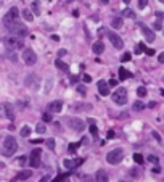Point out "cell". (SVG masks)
I'll list each match as a JSON object with an SVG mask.
<instances>
[{
    "instance_id": "6da1fadb",
    "label": "cell",
    "mask_w": 164,
    "mask_h": 182,
    "mask_svg": "<svg viewBox=\"0 0 164 182\" xmlns=\"http://www.w3.org/2000/svg\"><path fill=\"white\" fill-rule=\"evenodd\" d=\"M18 150V142L13 135H6L3 139V145H2V153L3 156H13Z\"/></svg>"
},
{
    "instance_id": "7a4b0ae2",
    "label": "cell",
    "mask_w": 164,
    "mask_h": 182,
    "mask_svg": "<svg viewBox=\"0 0 164 182\" xmlns=\"http://www.w3.org/2000/svg\"><path fill=\"white\" fill-rule=\"evenodd\" d=\"M3 44L5 47L8 48L10 52H16V50H21L24 47V42L21 37H16V36H8L3 39Z\"/></svg>"
},
{
    "instance_id": "3957f363",
    "label": "cell",
    "mask_w": 164,
    "mask_h": 182,
    "mask_svg": "<svg viewBox=\"0 0 164 182\" xmlns=\"http://www.w3.org/2000/svg\"><path fill=\"white\" fill-rule=\"evenodd\" d=\"M18 18H19V10L16 8V6H11V8L8 10V13L5 15V18H3V24H5L6 27H10V26H13V24L19 23Z\"/></svg>"
},
{
    "instance_id": "277c9868",
    "label": "cell",
    "mask_w": 164,
    "mask_h": 182,
    "mask_svg": "<svg viewBox=\"0 0 164 182\" xmlns=\"http://www.w3.org/2000/svg\"><path fill=\"white\" fill-rule=\"evenodd\" d=\"M122 158H124V150L122 148H114L106 155V160H108L110 164H118V163L122 161Z\"/></svg>"
},
{
    "instance_id": "5b68a950",
    "label": "cell",
    "mask_w": 164,
    "mask_h": 182,
    "mask_svg": "<svg viewBox=\"0 0 164 182\" xmlns=\"http://www.w3.org/2000/svg\"><path fill=\"white\" fill-rule=\"evenodd\" d=\"M6 29L10 31L11 36H16V37H26L27 36V27L23 26L21 23H16V24H13L10 27H6Z\"/></svg>"
},
{
    "instance_id": "8992f818",
    "label": "cell",
    "mask_w": 164,
    "mask_h": 182,
    "mask_svg": "<svg viewBox=\"0 0 164 182\" xmlns=\"http://www.w3.org/2000/svg\"><path fill=\"white\" fill-rule=\"evenodd\" d=\"M113 102L118 105H124L127 102V90L124 87H118L114 92H113Z\"/></svg>"
},
{
    "instance_id": "52a82bcc",
    "label": "cell",
    "mask_w": 164,
    "mask_h": 182,
    "mask_svg": "<svg viewBox=\"0 0 164 182\" xmlns=\"http://www.w3.org/2000/svg\"><path fill=\"white\" fill-rule=\"evenodd\" d=\"M23 61L26 63L27 66H32L37 63V55H35V52L32 50V48H24L23 52Z\"/></svg>"
},
{
    "instance_id": "ba28073f",
    "label": "cell",
    "mask_w": 164,
    "mask_h": 182,
    "mask_svg": "<svg viewBox=\"0 0 164 182\" xmlns=\"http://www.w3.org/2000/svg\"><path fill=\"white\" fill-rule=\"evenodd\" d=\"M40 158H42V152L40 148H35L31 152V156H29V164L32 168H39L40 166Z\"/></svg>"
},
{
    "instance_id": "9c48e42d",
    "label": "cell",
    "mask_w": 164,
    "mask_h": 182,
    "mask_svg": "<svg viewBox=\"0 0 164 182\" xmlns=\"http://www.w3.org/2000/svg\"><path fill=\"white\" fill-rule=\"evenodd\" d=\"M68 126L71 129H74V131H84V127H85V123L81 119V118H69L68 119Z\"/></svg>"
},
{
    "instance_id": "30bf717a",
    "label": "cell",
    "mask_w": 164,
    "mask_h": 182,
    "mask_svg": "<svg viewBox=\"0 0 164 182\" xmlns=\"http://www.w3.org/2000/svg\"><path fill=\"white\" fill-rule=\"evenodd\" d=\"M108 39H110V42H111V44L114 45L116 48H122V47H124V42H122V39H121V37L118 36L116 32L110 31V32H108Z\"/></svg>"
},
{
    "instance_id": "8fae6325",
    "label": "cell",
    "mask_w": 164,
    "mask_h": 182,
    "mask_svg": "<svg viewBox=\"0 0 164 182\" xmlns=\"http://www.w3.org/2000/svg\"><path fill=\"white\" fill-rule=\"evenodd\" d=\"M140 31H142V34H143V37L146 39V42H154V31L153 29H150L148 26H145V24H140Z\"/></svg>"
},
{
    "instance_id": "7c38bea8",
    "label": "cell",
    "mask_w": 164,
    "mask_h": 182,
    "mask_svg": "<svg viewBox=\"0 0 164 182\" xmlns=\"http://www.w3.org/2000/svg\"><path fill=\"white\" fill-rule=\"evenodd\" d=\"M98 92H100V95L108 97L110 95V84L106 81H98Z\"/></svg>"
},
{
    "instance_id": "4fadbf2b",
    "label": "cell",
    "mask_w": 164,
    "mask_h": 182,
    "mask_svg": "<svg viewBox=\"0 0 164 182\" xmlns=\"http://www.w3.org/2000/svg\"><path fill=\"white\" fill-rule=\"evenodd\" d=\"M63 110V102L61 100H55L48 105V111H52V113H60Z\"/></svg>"
},
{
    "instance_id": "5bb4252c",
    "label": "cell",
    "mask_w": 164,
    "mask_h": 182,
    "mask_svg": "<svg viewBox=\"0 0 164 182\" xmlns=\"http://www.w3.org/2000/svg\"><path fill=\"white\" fill-rule=\"evenodd\" d=\"M82 163H84V160H65V161H63L65 168H69V169H74V168L81 166Z\"/></svg>"
},
{
    "instance_id": "9a60e30c",
    "label": "cell",
    "mask_w": 164,
    "mask_h": 182,
    "mask_svg": "<svg viewBox=\"0 0 164 182\" xmlns=\"http://www.w3.org/2000/svg\"><path fill=\"white\" fill-rule=\"evenodd\" d=\"M5 118H6V119H10V121L15 119V113H13L11 103H5Z\"/></svg>"
},
{
    "instance_id": "2e32d148",
    "label": "cell",
    "mask_w": 164,
    "mask_h": 182,
    "mask_svg": "<svg viewBox=\"0 0 164 182\" xmlns=\"http://www.w3.org/2000/svg\"><path fill=\"white\" fill-rule=\"evenodd\" d=\"M95 182H108V174L103 169H98L95 174Z\"/></svg>"
},
{
    "instance_id": "e0dca14e",
    "label": "cell",
    "mask_w": 164,
    "mask_h": 182,
    "mask_svg": "<svg viewBox=\"0 0 164 182\" xmlns=\"http://www.w3.org/2000/svg\"><path fill=\"white\" fill-rule=\"evenodd\" d=\"M32 176V171H29V169H24V171H21L19 174H18V176L15 177V180H13V182H16V180H26V179H29Z\"/></svg>"
},
{
    "instance_id": "ac0fdd59",
    "label": "cell",
    "mask_w": 164,
    "mask_h": 182,
    "mask_svg": "<svg viewBox=\"0 0 164 182\" xmlns=\"http://www.w3.org/2000/svg\"><path fill=\"white\" fill-rule=\"evenodd\" d=\"M92 50H94L97 55H100V53H103V50H105V45H103V42L102 40H98V42H95L94 45H92Z\"/></svg>"
},
{
    "instance_id": "d6986e66",
    "label": "cell",
    "mask_w": 164,
    "mask_h": 182,
    "mask_svg": "<svg viewBox=\"0 0 164 182\" xmlns=\"http://www.w3.org/2000/svg\"><path fill=\"white\" fill-rule=\"evenodd\" d=\"M129 78H132V74L127 71L124 66H121V68H119V79H121V81H126V79H129Z\"/></svg>"
},
{
    "instance_id": "ffe728a7",
    "label": "cell",
    "mask_w": 164,
    "mask_h": 182,
    "mask_svg": "<svg viewBox=\"0 0 164 182\" xmlns=\"http://www.w3.org/2000/svg\"><path fill=\"white\" fill-rule=\"evenodd\" d=\"M21 16H23V18H24V21H27V23H31V21L34 19L32 11H31V10H27V8H24L23 11H21Z\"/></svg>"
},
{
    "instance_id": "44dd1931",
    "label": "cell",
    "mask_w": 164,
    "mask_h": 182,
    "mask_svg": "<svg viewBox=\"0 0 164 182\" xmlns=\"http://www.w3.org/2000/svg\"><path fill=\"white\" fill-rule=\"evenodd\" d=\"M162 19H164V15L162 13H158V18H156V21H154V29L156 31L162 29Z\"/></svg>"
},
{
    "instance_id": "7402d4cb",
    "label": "cell",
    "mask_w": 164,
    "mask_h": 182,
    "mask_svg": "<svg viewBox=\"0 0 164 182\" xmlns=\"http://www.w3.org/2000/svg\"><path fill=\"white\" fill-rule=\"evenodd\" d=\"M111 26L114 27V29H121V27H122V18H113Z\"/></svg>"
},
{
    "instance_id": "603a6c76",
    "label": "cell",
    "mask_w": 164,
    "mask_h": 182,
    "mask_svg": "<svg viewBox=\"0 0 164 182\" xmlns=\"http://www.w3.org/2000/svg\"><path fill=\"white\" fill-rule=\"evenodd\" d=\"M31 135V127L29 126H23V129H21V137H29Z\"/></svg>"
},
{
    "instance_id": "cb8c5ba5",
    "label": "cell",
    "mask_w": 164,
    "mask_h": 182,
    "mask_svg": "<svg viewBox=\"0 0 164 182\" xmlns=\"http://www.w3.org/2000/svg\"><path fill=\"white\" fill-rule=\"evenodd\" d=\"M55 65H56V68H58V69H65V71H68V69H69L68 65H65V63L61 61V58L56 60V61H55Z\"/></svg>"
},
{
    "instance_id": "d4e9b609",
    "label": "cell",
    "mask_w": 164,
    "mask_h": 182,
    "mask_svg": "<svg viewBox=\"0 0 164 182\" xmlns=\"http://www.w3.org/2000/svg\"><path fill=\"white\" fill-rule=\"evenodd\" d=\"M35 132H37V134H45V132H47V127L40 123V124L35 126Z\"/></svg>"
},
{
    "instance_id": "484cf974",
    "label": "cell",
    "mask_w": 164,
    "mask_h": 182,
    "mask_svg": "<svg viewBox=\"0 0 164 182\" xmlns=\"http://www.w3.org/2000/svg\"><path fill=\"white\" fill-rule=\"evenodd\" d=\"M69 177V172H66V174H61V176H58V177H55L52 182H65L66 179Z\"/></svg>"
},
{
    "instance_id": "4316f807",
    "label": "cell",
    "mask_w": 164,
    "mask_h": 182,
    "mask_svg": "<svg viewBox=\"0 0 164 182\" xmlns=\"http://www.w3.org/2000/svg\"><path fill=\"white\" fill-rule=\"evenodd\" d=\"M132 108H134V111H142V110H143V108H145V105H143V103H142V102H135Z\"/></svg>"
},
{
    "instance_id": "83f0119b",
    "label": "cell",
    "mask_w": 164,
    "mask_h": 182,
    "mask_svg": "<svg viewBox=\"0 0 164 182\" xmlns=\"http://www.w3.org/2000/svg\"><path fill=\"white\" fill-rule=\"evenodd\" d=\"M134 161L137 164H143V156H142L140 153H135V155H134Z\"/></svg>"
},
{
    "instance_id": "f1b7e54d",
    "label": "cell",
    "mask_w": 164,
    "mask_h": 182,
    "mask_svg": "<svg viewBox=\"0 0 164 182\" xmlns=\"http://www.w3.org/2000/svg\"><path fill=\"white\" fill-rule=\"evenodd\" d=\"M122 15H124L126 18H135V13H134L130 8H126V10L122 11Z\"/></svg>"
},
{
    "instance_id": "f546056e",
    "label": "cell",
    "mask_w": 164,
    "mask_h": 182,
    "mask_svg": "<svg viewBox=\"0 0 164 182\" xmlns=\"http://www.w3.org/2000/svg\"><path fill=\"white\" fill-rule=\"evenodd\" d=\"M44 142H45V145L48 147L50 150L55 148V140H53V139H47V140H44Z\"/></svg>"
},
{
    "instance_id": "4dcf8cb0",
    "label": "cell",
    "mask_w": 164,
    "mask_h": 182,
    "mask_svg": "<svg viewBox=\"0 0 164 182\" xmlns=\"http://www.w3.org/2000/svg\"><path fill=\"white\" fill-rule=\"evenodd\" d=\"M39 10H40V5H39L37 0H35V2H32V11L35 13V15H39Z\"/></svg>"
},
{
    "instance_id": "1f68e13d",
    "label": "cell",
    "mask_w": 164,
    "mask_h": 182,
    "mask_svg": "<svg viewBox=\"0 0 164 182\" xmlns=\"http://www.w3.org/2000/svg\"><path fill=\"white\" fill-rule=\"evenodd\" d=\"M137 95L143 99V97L146 95V89H145V87H138V89H137Z\"/></svg>"
},
{
    "instance_id": "d6a6232c",
    "label": "cell",
    "mask_w": 164,
    "mask_h": 182,
    "mask_svg": "<svg viewBox=\"0 0 164 182\" xmlns=\"http://www.w3.org/2000/svg\"><path fill=\"white\" fill-rule=\"evenodd\" d=\"M90 132H92V135H94L95 139L98 137V129H97V126H95V124H92V126H90Z\"/></svg>"
},
{
    "instance_id": "836d02e7",
    "label": "cell",
    "mask_w": 164,
    "mask_h": 182,
    "mask_svg": "<svg viewBox=\"0 0 164 182\" xmlns=\"http://www.w3.org/2000/svg\"><path fill=\"white\" fill-rule=\"evenodd\" d=\"M77 92H79V94L84 97L85 94H87V90H85V87H84V86H77Z\"/></svg>"
},
{
    "instance_id": "e575fe53",
    "label": "cell",
    "mask_w": 164,
    "mask_h": 182,
    "mask_svg": "<svg viewBox=\"0 0 164 182\" xmlns=\"http://www.w3.org/2000/svg\"><path fill=\"white\" fill-rule=\"evenodd\" d=\"M42 119H44L45 123H50V121H52V116H50L48 113H44V115H42Z\"/></svg>"
},
{
    "instance_id": "d590c367",
    "label": "cell",
    "mask_w": 164,
    "mask_h": 182,
    "mask_svg": "<svg viewBox=\"0 0 164 182\" xmlns=\"http://www.w3.org/2000/svg\"><path fill=\"white\" fill-rule=\"evenodd\" d=\"M146 3H148V0H138V8L143 10L145 6H146Z\"/></svg>"
},
{
    "instance_id": "8d00e7d4",
    "label": "cell",
    "mask_w": 164,
    "mask_h": 182,
    "mask_svg": "<svg viewBox=\"0 0 164 182\" xmlns=\"http://www.w3.org/2000/svg\"><path fill=\"white\" fill-rule=\"evenodd\" d=\"M82 81H84L85 84H89V82H92V78H90V74H84V76H82Z\"/></svg>"
},
{
    "instance_id": "74e56055",
    "label": "cell",
    "mask_w": 164,
    "mask_h": 182,
    "mask_svg": "<svg viewBox=\"0 0 164 182\" xmlns=\"http://www.w3.org/2000/svg\"><path fill=\"white\" fill-rule=\"evenodd\" d=\"M79 145H81L79 142H77V144H71V145H69V152H71V153H73V152H74V150L77 148V147H79Z\"/></svg>"
},
{
    "instance_id": "f35d334b",
    "label": "cell",
    "mask_w": 164,
    "mask_h": 182,
    "mask_svg": "<svg viewBox=\"0 0 164 182\" xmlns=\"http://www.w3.org/2000/svg\"><path fill=\"white\" fill-rule=\"evenodd\" d=\"M148 161H151V163H158V156L150 155V156H148Z\"/></svg>"
},
{
    "instance_id": "ab89813d",
    "label": "cell",
    "mask_w": 164,
    "mask_h": 182,
    "mask_svg": "<svg viewBox=\"0 0 164 182\" xmlns=\"http://www.w3.org/2000/svg\"><path fill=\"white\" fill-rule=\"evenodd\" d=\"M0 116L5 118V103H0Z\"/></svg>"
},
{
    "instance_id": "60d3db41",
    "label": "cell",
    "mask_w": 164,
    "mask_h": 182,
    "mask_svg": "<svg viewBox=\"0 0 164 182\" xmlns=\"http://www.w3.org/2000/svg\"><path fill=\"white\" fill-rule=\"evenodd\" d=\"M121 60H122V61H129V60H130V53H124Z\"/></svg>"
},
{
    "instance_id": "b9f144b4",
    "label": "cell",
    "mask_w": 164,
    "mask_h": 182,
    "mask_svg": "<svg viewBox=\"0 0 164 182\" xmlns=\"http://www.w3.org/2000/svg\"><path fill=\"white\" fill-rule=\"evenodd\" d=\"M108 84H110V86H111V87H116V84H118V81H116V79H110V82H108Z\"/></svg>"
},
{
    "instance_id": "7bdbcfd3",
    "label": "cell",
    "mask_w": 164,
    "mask_h": 182,
    "mask_svg": "<svg viewBox=\"0 0 164 182\" xmlns=\"http://www.w3.org/2000/svg\"><path fill=\"white\" fill-rule=\"evenodd\" d=\"M52 40H55V42H60L61 39H60V36H58V34H53V36H52Z\"/></svg>"
},
{
    "instance_id": "ee69618b",
    "label": "cell",
    "mask_w": 164,
    "mask_h": 182,
    "mask_svg": "<svg viewBox=\"0 0 164 182\" xmlns=\"http://www.w3.org/2000/svg\"><path fill=\"white\" fill-rule=\"evenodd\" d=\"M158 61H159V63H164V52H161V53H159V57H158Z\"/></svg>"
},
{
    "instance_id": "f6af8a7d",
    "label": "cell",
    "mask_w": 164,
    "mask_h": 182,
    "mask_svg": "<svg viewBox=\"0 0 164 182\" xmlns=\"http://www.w3.org/2000/svg\"><path fill=\"white\" fill-rule=\"evenodd\" d=\"M146 55H150V57H151V55H154V50L153 48H146V52H145Z\"/></svg>"
},
{
    "instance_id": "bcb514c9",
    "label": "cell",
    "mask_w": 164,
    "mask_h": 182,
    "mask_svg": "<svg viewBox=\"0 0 164 182\" xmlns=\"http://www.w3.org/2000/svg\"><path fill=\"white\" fill-rule=\"evenodd\" d=\"M58 55H60V58L65 57V55H66V50H65V48H61V50H58Z\"/></svg>"
},
{
    "instance_id": "7dc6e473",
    "label": "cell",
    "mask_w": 164,
    "mask_h": 182,
    "mask_svg": "<svg viewBox=\"0 0 164 182\" xmlns=\"http://www.w3.org/2000/svg\"><path fill=\"white\" fill-rule=\"evenodd\" d=\"M153 137H154L158 142H161V137H159V134H158V132H153Z\"/></svg>"
},
{
    "instance_id": "c3c4849f",
    "label": "cell",
    "mask_w": 164,
    "mask_h": 182,
    "mask_svg": "<svg viewBox=\"0 0 164 182\" xmlns=\"http://www.w3.org/2000/svg\"><path fill=\"white\" fill-rule=\"evenodd\" d=\"M44 140H42V139H34V140H31V144H42Z\"/></svg>"
},
{
    "instance_id": "681fc988",
    "label": "cell",
    "mask_w": 164,
    "mask_h": 182,
    "mask_svg": "<svg viewBox=\"0 0 164 182\" xmlns=\"http://www.w3.org/2000/svg\"><path fill=\"white\" fill-rule=\"evenodd\" d=\"M106 137H108V139H113V137H114V132H113V131H110L108 134H106Z\"/></svg>"
},
{
    "instance_id": "f907efd6",
    "label": "cell",
    "mask_w": 164,
    "mask_h": 182,
    "mask_svg": "<svg viewBox=\"0 0 164 182\" xmlns=\"http://www.w3.org/2000/svg\"><path fill=\"white\" fill-rule=\"evenodd\" d=\"M18 163H19V164H24V163H26V158H24V156H23V158H18Z\"/></svg>"
},
{
    "instance_id": "816d5d0a",
    "label": "cell",
    "mask_w": 164,
    "mask_h": 182,
    "mask_svg": "<svg viewBox=\"0 0 164 182\" xmlns=\"http://www.w3.org/2000/svg\"><path fill=\"white\" fill-rule=\"evenodd\" d=\"M48 180H50V177H48V176H45V177H42L39 182H48Z\"/></svg>"
},
{
    "instance_id": "f5cc1de1",
    "label": "cell",
    "mask_w": 164,
    "mask_h": 182,
    "mask_svg": "<svg viewBox=\"0 0 164 182\" xmlns=\"http://www.w3.org/2000/svg\"><path fill=\"white\" fill-rule=\"evenodd\" d=\"M159 171H161L159 166H154V168H153V172H159Z\"/></svg>"
},
{
    "instance_id": "db71d44e",
    "label": "cell",
    "mask_w": 164,
    "mask_h": 182,
    "mask_svg": "<svg viewBox=\"0 0 164 182\" xmlns=\"http://www.w3.org/2000/svg\"><path fill=\"white\" fill-rule=\"evenodd\" d=\"M148 107H150V108H154V107H156V102H151V103L148 105Z\"/></svg>"
},
{
    "instance_id": "11a10c76",
    "label": "cell",
    "mask_w": 164,
    "mask_h": 182,
    "mask_svg": "<svg viewBox=\"0 0 164 182\" xmlns=\"http://www.w3.org/2000/svg\"><path fill=\"white\" fill-rule=\"evenodd\" d=\"M100 2H102V3H108L110 0H100Z\"/></svg>"
},
{
    "instance_id": "9f6ffc18",
    "label": "cell",
    "mask_w": 164,
    "mask_h": 182,
    "mask_svg": "<svg viewBox=\"0 0 164 182\" xmlns=\"http://www.w3.org/2000/svg\"><path fill=\"white\" fill-rule=\"evenodd\" d=\"M119 182H132V180H119Z\"/></svg>"
},
{
    "instance_id": "6f0895ef",
    "label": "cell",
    "mask_w": 164,
    "mask_h": 182,
    "mask_svg": "<svg viewBox=\"0 0 164 182\" xmlns=\"http://www.w3.org/2000/svg\"><path fill=\"white\" fill-rule=\"evenodd\" d=\"M159 2H161V3H164V0H159Z\"/></svg>"
}]
</instances>
